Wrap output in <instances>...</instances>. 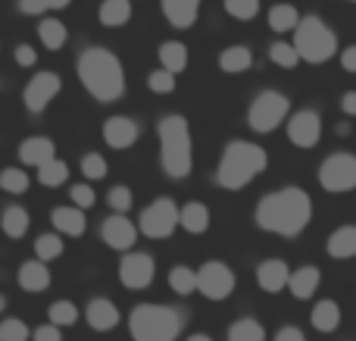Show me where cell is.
I'll use <instances>...</instances> for the list:
<instances>
[{"instance_id": "cell-37", "label": "cell", "mask_w": 356, "mask_h": 341, "mask_svg": "<svg viewBox=\"0 0 356 341\" xmlns=\"http://www.w3.org/2000/svg\"><path fill=\"white\" fill-rule=\"evenodd\" d=\"M79 323V307L72 304V301H54L50 304V326H56V329H66V326H75Z\"/></svg>"}, {"instance_id": "cell-24", "label": "cell", "mask_w": 356, "mask_h": 341, "mask_svg": "<svg viewBox=\"0 0 356 341\" xmlns=\"http://www.w3.org/2000/svg\"><path fill=\"white\" fill-rule=\"evenodd\" d=\"M325 248L328 257H334V260H350L356 254V225H341L338 232H332Z\"/></svg>"}, {"instance_id": "cell-29", "label": "cell", "mask_w": 356, "mask_h": 341, "mask_svg": "<svg viewBox=\"0 0 356 341\" xmlns=\"http://www.w3.org/2000/svg\"><path fill=\"white\" fill-rule=\"evenodd\" d=\"M160 63L169 75H178L188 69V47L181 41H163L160 44Z\"/></svg>"}, {"instance_id": "cell-27", "label": "cell", "mask_w": 356, "mask_h": 341, "mask_svg": "<svg viewBox=\"0 0 356 341\" xmlns=\"http://www.w3.org/2000/svg\"><path fill=\"white\" fill-rule=\"evenodd\" d=\"M29 210L25 207H6L3 213H0V232H3L6 238H22L25 232H29Z\"/></svg>"}, {"instance_id": "cell-42", "label": "cell", "mask_w": 356, "mask_h": 341, "mask_svg": "<svg viewBox=\"0 0 356 341\" xmlns=\"http://www.w3.org/2000/svg\"><path fill=\"white\" fill-rule=\"evenodd\" d=\"M147 88L154 94H172L175 91V75H169L166 69H154L147 75Z\"/></svg>"}, {"instance_id": "cell-21", "label": "cell", "mask_w": 356, "mask_h": 341, "mask_svg": "<svg viewBox=\"0 0 356 341\" xmlns=\"http://www.w3.org/2000/svg\"><path fill=\"white\" fill-rule=\"evenodd\" d=\"M50 223H54L56 235H69V238H81L88 229L85 213L75 210V207H56V210L50 213Z\"/></svg>"}, {"instance_id": "cell-33", "label": "cell", "mask_w": 356, "mask_h": 341, "mask_svg": "<svg viewBox=\"0 0 356 341\" xmlns=\"http://www.w3.org/2000/svg\"><path fill=\"white\" fill-rule=\"evenodd\" d=\"M63 251H66V244H63V238L56 235V232H47V235H38V241H35V257H38L41 263L60 260Z\"/></svg>"}, {"instance_id": "cell-34", "label": "cell", "mask_w": 356, "mask_h": 341, "mask_svg": "<svg viewBox=\"0 0 356 341\" xmlns=\"http://www.w3.org/2000/svg\"><path fill=\"white\" fill-rule=\"evenodd\" d=\"M38 182L47 188H60L63 182H69V166L63 160H47L44 166H38Z\"/></svg>"}, {"instance_id": "cell-31", "label": "cell", "mask_w": 356, "mask_h": 341, "mask_svg": "<svg viewBox=\"0 0 356 341\" xmlns=\"http://www.w3.org/2000/svg\"><path fill=\"white\" fill-rule=\"evenodd\" d=\"M297 19H300V13H297L294 3H275L269 10V29L284 35V31H294Z\"/></svg>"}, {"instance_id": "cell-36", "label": "cell", "mask_w": 356, "mask_h": 341, "mask_svg": "<svg viewBox=\"0 0 356 341\" xmlns=\"http://www.w3.org/2000/svg\"><path fill=\"white\" fill-rule=\"evenodd\" d=\"M29 173L25 169H19V166H6V169H0V188H3L6 194H25L29 191Z\"/></svg>"}, {"instance_id": "cell-13", "label": "cell", "mask_w": 356, "mask_h": 341, "mask_svg": "<svg viewBox=\"0 0 356 341\" xmlns=\"http://www.w3.org/2000/svg\"><path fill=\"white\" fill-rule=\"evenodd\" d=\"M288 138L294 148H316L322 138V116L316 110H300L288 119Z\"/></svg>"}, {"instance_id": "cell-50", "label": "cell", "mask_w": 356, "mask_h": 341, "mask_svg": "<svg viewBox=\"0 0 356 341\" xmlns=\"http://www.w3.org/2000/svg\"><path fill=\"white\" fill-rule=\"evenodd\" d=\"M19 13H25V16H41V3L38 0H19Z\"/></svg>"}, {"instance_id": "cell-9", "label": "cell", "mask_w": 356, "mask_h": 341, "mask_svg": "<svg viewBox=\"0 0 356 341\" xmlns=\"http://www.w3.org/2000/svg\"><path fill=\"white\" fill-rule=\"evenodd\" d=\"M194 276H197V292H200L207 301H225L228 294L238 288L234 269L225 267V263H219V260L203 263L200 269H194Z\"/></svg>"}, {"instance_id": "cell-47", "label": "cell", "mask_w": 356, "mask_h": 341, "mask_svg": "<svg viewBox=\"0 0 356 341\" xmlns=\"http://www.w3.org/2000/svg\"><path fill=\"white\" fill-rule=\"evenodd\" d=\"M275 341H307V335H303L297 326H282V329L275 332Z\"/></svg>"}, {"instance_id": "cell-49", "label": "cell", "mask_w": 356, "mask_h": 341, "mask_svg": "<svg viewBox=\"0 0 356 341\" xmlns=\"http://www.w3.org/2000/svg\"><path fill=\"white\" fill-rule=\"evenodd\" d=\"M341 66H344L347 72H356V47H344V54H341Z\"/></svg>"}, {"instance_id": "cell-1", "label": "cell", "mask_w": 356, "mask_h": 341, "mask_svg": "<svg viewBox=\"0 0 356 341\" xmlns=\"http://www.w3.org/2000/svg\"><path fill=\"white\" fill-rule=\"evenodd\" d=\"M309 223H313V198L297 185L278 188L257 204V225L272 235L294 238Z\"/></svg>"}, {"instance_id": "cell-41", "label": "cell", "mask_w": 356, "mask_h": 341, "mask_svg": "<svg viewBox=\"0 0 356 341\" xmlns=\"http://www.w3.org/2000/svg\"><path fill=\"white\" fill-rule=\"evenodd\" d=\"M29 338H31V329L19 317H6L0 323V341H29Z\"/></svg>"}, {"instance_id": "cell-45", "label": "cell", "mask_w": 356, "mask_h": 341, "mask_svg": "<svg viewBox=\"0 0 356 341\" xmlns=\"http://www.w3.org/2000/svg\"><path fill=\"white\" fill-rule=\"evenodd\" d=\"M16 63H19V66H25V69L35 66V63H38V50L31 47V44H19V47H16Z\"/></svg>"}, {"instance_id": "cell-17", "label": "cell", "mask_w": 356, "mask_h": 341, "mask_svg": "<svg viewBox=\"0 0 356 341\" xmlns=\"http://www.w3.org/2000/svg\"><path fill=\"white\" fill-rule=\"evenodd\" d=\"M319 282H322V269L319 267H300V269H291L288 285L284 288H288L297 301H309L316 292H319Z\"/></svg>"}, {"instance_id": "cell-52", "label": "cell", "mask_w": 356, "mask_h": 341, "mask_svg": "<svg viewBox=\"0 0 356 341\" xmlns=\"http://www.w3.org/2000/svg\"><path fill=\"white\" fill-rule=\"evenodd\" d=\"M338 135H350V122H338Z\"/></svg>"}, {"instance_id": "cell-30", "label": "cell", "mask_w": 356, "mask_h": 341, "mask_svg": "<svg viewBox=\"0 0 356 341\" xmlns=\"http://www.w3.org/2000/svg\"><path fill=\"white\" fill-rule=\"evenodd\" d=\"M100 25H110V29H119L131 19V0H104L97 10Z\"/></svg>"}, {"instance_id": "cell-6", "label": "cell", "mask_w": 356, "mask_h": 341, "mask_svg": "<svg viewBox=\"0 0 356 341\" xmlns=\"http://www.w3.org/2000/svg\"><path fill=\"white\" fill-rule=\"evenodd\" d=\"M291 47L297 50V56L313 66H322L328 63L334 54H338V35L334 29H328L319 16H303L297 19L294 25V44Z\"/></svg>"}, {"instance_id": "cell-54", "label": "cell", "mask_w": 356, "mask_h": 341, "mask_svg": "<svg viewBox=\"0 0 356 341\" xmlns=\"http://www.w3.org/2000/svg\"><path fill=\"white\" fill-rule=\"evenodd\" d=\"M3 307H6V298H3V294H0V313H3Z\"/></svg>"}, {"instance_id": "cell-14", "label": "cell", "mask_w": 356, "mask_h": 341, "mask_svg": "<svg viewBox=\"0 0 356 341\" xmlns=\"http://www.w3.org/2000/svg\"><path fill=\"white\" fill-rule=\"evenodd\" d=\"M100 238L113 251H131L138 241V225L122 213H113V216H106L100 223Z\"/></svg>"}, {"instance_id": "cell-39", "label": "cell", "mask_w": 356, "mask_h": 341, "mask_svg": "<svg viewBox=\"0 0 356 341\" xmlns=\"http://www.w3.org/2000/svg\"><path fill=\"white\" fill-rule=\"evenodd\" d=\"M269 60L275 63V66H282V69H294L297 63H300V56H297V50L291 47L288 41H275L269 47Z\"/></svg>"}, {"instance_id": "cell-38", "label": "cell", "mask_w": 356, "mask_h": 341, "mask_svg": "<svg viewBox=\"0 0 356 341\" xmlns=\"http://www.w3.org/2000/svg\"><path fill=\"white\" fill-rule=\"evenodd\" d=\"M222 6H225L228 16L241 19V22H250L259 13V0H222Z\"/></svg>"}, {"instance_id": "cell-15", "label": "cell", "mask_w": 356, "mask_h": 341, "mask_svg": "<svg viewBox=\"0 0 356 341\" xmlns=\"http://www.w3.org/2000/svg\"><path fill=\"white\" fill-rule=\"evenodd\" d=\"M85 319L94 332H113L122 323V313L110 298H91L85 307Z\"/></svg>"}, {"instance_id": "cell-23", "label": "cell", "mask_w": 356, "mask_h": 341, "mask_svg": "<svg viewBox=\"0 0 356 341\" xmlns=\"http://www.w3.org/2000/svg\"><path fill=\"white\" fill-rule=\"evenodd\" d=\"M178 223H181V229L191 232V235H203V232L209 229V223H213V216H209L207 204L191 200V204H184L181 210H178Z\"/></svg>"}, {"instance_id": "cell-35", "label": "cell", "mask_w": 356, "mask_h": 341, "mask_svg": "<svg viewBox=\"0 0 356 341\" xmlns=\"http://www.w3.org/2000/svg\"><path fill=\"white\" fill-rule=\"evenodd\" d=\"M169 288H172L175 294H181V298H188V294L197 292V276L191 267H172L169 269Z\"/></svg>"}, {"instance_id": "cell-26", "label": "cell", "mask_w": 356, "mask_h": 341, "mask_svg": "<svg viewBox=\"0 0 356 341\" xmlns=\"http://www.w3.org/2000/svg\"><path fill=\"white\" fill-rule=\"evenodd\" d=\"M250 66H253V54H250V47H244V44H232V47H225L219 54V69L222 72L238 75V72H247Z\"/></svg>"}, {"instance_id": "cell-53", "label": "cell", "mask_w": 356, "mask_h": 341, "mask_svg": "<svg viewBox=\"0 0 356 341\" xmlns=\"http://www.w3.org/2000/svg\"><path fill=\"white\" fill-rule=\"evenodd\" d=\"M188 341H213V338H209V335H203V332H197V335H191Z\"/></svg>"}, {"instance_id": "cell-11", "label": "cell", "mask_w": 356, "mask_h": 341, "mask_svg": "<svg viewBox=\"0 0 356 341\" xmlns=\"http://www.w3.org/2000/svg\"><path fill=\"white\" fill-rule=\"evenodd\" d=\"M154 273H156V263L150 254L144 251H129L119 263V282H122L129 292H141L154 282Z\"/></svg>"}, {"instance_id": "cell-16", "label": "cell", "mask_w": 356, "mask_h": 341, "mask_svg": "<svg viewBox=\"0 0 356 341\" xmlns=\"http://www.w3.org/2000/svg\"><path fill=\"white\" fill-rule=\"evenodd\" d=\"M138 135H141V125L131 116H110L104 122V141L116 150L131 148V144L138 141Z\"/></svg>"}, {"instance_id": "cell-10", "label": "cell", "mask_w": 356, "mask_h": 341, "mask_svg": "<svg viewBox=\"0 0 356 341\" xmlns=\"http://www.w3.org/2000/svg\"><path fill=\"white\" fill-rule=\"evenodd\" d=\"M319 185L332 194H344L356 188V157L341 150V154L325 157V163L319 166Z\"/></svg>"}, {"instance_id": "cell-5", "label": "cell", "mask_w": 356, "mask_h": 341, "mask_svg": "<svg viewBox=\"0 0 356 341\" xmlns=\"http://www.w3.org/2000/svg\"><path fill=\"white\" fill-rule=\"evenodd\" d=\"M184 329V313L169 304H138L129 317L135 341H175Z\"/></svg>"}, {"instance_id": "cell-2", "label": "cell", "mask_w": 356, "mask_h": 341, "mask_svg": "<svg viewBox=\"0 0 356 341\" xmlns=\"http://www.w3.org/2000/svg\"><path fill=\"white\" fill-rule=\"evenodd\" d=\"M79 79L85 91L100 104H113L125 94V69L119 56L106 47H88L79 54Z\"/></svg>"}, {"instance_id": "cell-40", "label": "cell", "mask_w": 356, "mask_h": 341, "mask_svg": "<svg viewBox=\"0 0 356 341\" xmlns=\"http://www.w3.org/2000/svg\"><path fill=\"white\" fill-rule=\"evenodd\" d=\"M81 173H85L88 182H97V179H106V173H110V166H106V157L100 154H85L81 157Z\"/></svg>"}, {"instance_id": "cell-3", "label": "cell", "mask_w": 356, "mask_h": 341, "mask_svg": "<svg viewBox=\"0 0 356 341\" xmlns=\"http://www.w3.org/2000/svg\"><path fill=\"white\" fill-rule=\"evenodd\" d=\"M269 166V154L253 141H232L222 150V160L216 166V182L225 191H241L247 188L259 173Z\"/></svg>"}, {"instance_id": "cell-46", "label": "cell", "mask_w": 356, "mask_h": 341, "mask_svg": "<svg viewBox=\"0 0 356 341\" xmlns=\"http://www.w3.org/2000/svg\"><path fill=\"white\" fill-rule=\"evenodd\" d=\"M31 338H35V341H63V332L56 329V326L44 323V326H38V329L31 332Z\"/></svg>"}, {"instance_id": "cell-12", "label": "cell", "mask_w": 356, "mask_h": 341, "mask_svg": "<svg viewBox=\"0 0 356 341\" xmlns=\"http://www.w3.org/2000/svg\"><path fill=\"white\" fill-rule=\"evenodd\" d=\"M60 91H63V79H60V75L41 69V72H35V75H31V81L25 85L22 104H25V110H29V113H44V106H47Z\"/></svg>"}, {"instance_id": "cell-19", "label": "cell", "mask_w": 356, "mask_h": 341, "mask_svg": "<svg viewBox=\"0 0 356 341\" xmlns=\"http://www.w3.org/2000/svg\"><path fill=\"white\" fill-rule=\"evenodd\" d=\"M56 157V148L50 138L44 135H35V138H25L22 144H19V160L25 163V166H44L47 160H54Z\"/></svg>"}, {"instance_id": "cell-20", "label": "cell", "mask_w": 356, "mask_h": 341, "mask_svg": "<svg viewBox=\"0 0 356 341\" xmlns=\"http://www.w3.org/2000/svg\"><path fill=\"white\" fill-rule=\"evenodd\" d=\"M16 279H19V288H22V292L41 294L50 288V269H47V263H41V260H25L22 267H19Z\"/></svg>"}, {"instance_id": "cell-22", "label": "cell", "mask_w": 356, "mask_h": 341, "mask_svg": "<svg viewBox=\"0 0 356 341\" xmlns=\"http://www.w3.org/2000/svg\"><path fill=\"white\" fill-rule=\"evenodd\" d=\"M163 16L169 19V25L175 29H191L200 16V0H160Z\"/></svg>"}, {"instance_id": "cell-18", "label": "cell", "mask_w": 356, "mask_h": 341, "mask_svg": "<svg viewBox=\"0 0 356 341\" xmlns=\"http://www.w3.org/2000/svg\"><path fill=\"white\" fill-rule=\"evenodd\" d=\"M288 276H291V269H288V263L284 260H263L257 267V282H259V288H263L266 294H278L284 285H288Z\"/></svg>"}, {"instance_id": "cell-7", "label": "cell", "mask_w": 356, "mask_h": 341, "mask_svg": "<svg viewBox=\"0 0 356 341\" xmlns=\"http://www.w3.org/2000/svg\"><path fill=\"white\" fill-rule=\"evenodd\" d=\"M288 110H291V100L284 97L282 91H263L250 100L247 125H250L253 132H259V135H269V132H275L278 125L284 122Z\"/></svg>"}, {"instance_id": "cell-51", "label": "cell", "mask_w": 356, "mask_h": 341, "mask_svg": "<svg viewBox=\"0 0 356 341\" xmlns=\"http://www.w3.org/2000/svg\"><path fill=\"white\" fill-rule=\"evenodd\" d=\"M41 3V10H66L72 0H38Z\"/></svg>"}, {"instance_id": "cell-44", "label": "cell", "mask_w": 356, "mask_h": 341, "mask_svg": "<svg viewBox=\"0 0 356 341\" xmlns=\"http://www.w3.org/2000/svg\"><path fill=\"white\" fill-rule=\"evenodd\" d=\"M72 207L75 210H81L85 213L88 207H94V200H97V194H94V188L91 185H85V182H81V185H72Z\"/></svg>"}, {"instance_id": "cell-32", "label": "cell", "mask_w": 356, "mask_h": 341, "mask_svg": "<svg viewBox=\"0 0 356 341\" xmlns=\"http://www.w3.org/2000/svg\"><path fill=\"white\" fill-rule=\"evenodd\" d=\"M228 341H266V329L259 319L244 317V319L228 326Z\"/></svg>"}, {"instance_id": "cell-25", "label": "cell", "mask_w": 356, "mask_h": 341, "mask_svg": "<svg viewBox=\"0 0 356 341\" xmlns=\"http://www.w3.org/2000/svg\"><path fill=\"white\" fill-rule=\"evenodd\" d=\"M309 323H313V329H319V332H334L341 326V304L338 301H332V298H325V301H319V304L313 307V317H309Z\"/></svg>"}, {"instance_id": "cell-48", "label": "cell", "mask_w": 356, "mask_h": 341, "mask_svg": "<svg viewBox=\"0 0 356 341\" xmlns=\"http://www.w3.org/2000/svg\"><path fill=\"white\" fill-rule=\"evenodd\" d=\"M341 110H344V116H356V91H347L341 97Z\"/></svg>"}, {"instance_id": "cell-8", "label": "cell", "mask_w": 356, "mask_h": 341, "mask_svg": "<svg viewBox=\"0 0 356 341\" xmlns=\"http://www.w3.org/2000/svg\"><path fill=\"white\" fill-rule=\"evenodd\" d=\"M178 229V204L172 198H156L141 210L138 235H147L154 241H163Z\"/></svg>"}, {"instance_id": "cell-43", "label": "cell", "mask_w": 356, "mask_h": 341, "mask_svg": "<svg viewBox=\"0 0 356 341\" xmlns=\"http://www.w3.org/2000/svg\"><path fill=\"white\" fill-rule=\"evenodd\" d=\"M131 200H135L131 198V188H125V185H113L110 194H106V204H110L116 213H122V216H125V210L131 207Z\"/></svg>"}, {"instance_id": "cell-4", "label": "cell", "mask_w": 356, "mask_h": 341, "mask_svg": "<svg viewBox=\"0 0 356 341\" xmlns=\"http://www.w3.org/2000/svg\"><path fill=\"white\" fill-rule=\"evenodd\" d=\"M156 135H160L163 173H166L169 179H188L191 169H194V141H191L188 119L178 116V113H169V116L160 119Z\"/></svg>"}, {"instance_id": "cell-28", "label": "cell", "mask_w": 356, "mask_h": 341, "mask_svg": "<svg viewBox=\"0 0 356 341\" xmlns=\"http://www.w3.org/2000/svg\"><path fill=\"white\" fill-rule=\"evenodd\" d=\"M38 38H41V44L47 50H60L63 44L69 41V29L56 16H47V19L38 22Z\"/></svg>"}]
</instances>
